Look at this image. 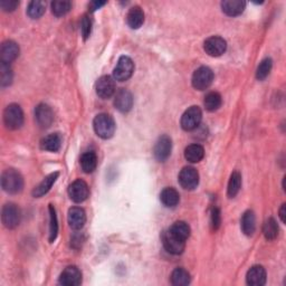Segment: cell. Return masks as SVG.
<instances>
[{
  "mask_svg": "<svg viewBox=\"0 0 286 286\" xmlns=\"http://www.w3.org/2000/svg\"><path fill=\"white\" fill-rule=\"evenodd\" d=\"M93 127H94V131L97 137L105 140L112 138L114 132H116V122L111 116L105 113L98 114L95 117Z\"/></svg>",
  "mask_w": 286,
  "mask_h": 286,
  "instance_id": "cell-1",
  "label": "cell"
},
{
  "mask_svg": "<svg viewBox=\"0 0 286 286\" xmlns=\"http://www.w3.org/2000/svg\"><path fill=\"white\" fill-rule=\"evenodd\" d=\"M2 187L8 194H18L24 188V179L18 171L8 169L2 176Z\"/></svg>",
  "mask_w": 286,
  "mask_h": 286,
  "instance_id": "cell-2",
  "label": "cell"
},
{
  "mask_svg": "<svg viewBox=\"0 0 286 286\" xmlns=\"http://www.w3.org/2000/svg\"><path fill=\"white\" fill-rule=\"evenodd\" d=\"M4 122L10 130H17L24 124V112L18 104H10L4 112Z\"/></svg>",
  "mask_w": 286,
  "mask_h": 286,
  "instance_id": "cell-3",
  "label": "cell"
},
{
  "mask_svg": "<svg viewBox=\"0 0 286 286\" xmlns=\"http://www.w3.org/2000/svg\"><path fill=\"white\" fill-rule=\"evenodd\" d=\"M214 81V73L207 66H201L192 75V86L198 91L207 90Z\"/></svg>",
  "mask_w": 286,
  "mask_h": 286,
  "instance_id": "cell-4",
  "label": "cell"
},
{
  "mask_svg": "<svg viewBox=\"0 0 286 286\" xmlns=\"http://www.w3.org/2000/svg\"><path fill=\"white\" fill-rule=\"evenodd\" d=\"M133 72H134V64L132 60L128 56H122L120 57L116 69H114L113 77L114 80H117L119 82H124L128 81L130 77L132 76Z\"/></svg>",
  "mask_w": 286,
  "mask_h": 286,
  "instance_id": "cell-5",
  "label": "cell"
},
{
  "mask_svg": "<svg viewBox=\"0 0 286 286\" xmlns=\"http://www.w3.org/2000/svg\"><path fill=\"white\" fill-rule=\"evenodd\" d=\"M2 219L5 227L8 230H14L19 225L20 219H22L20 209L15 204L5 205L3 208Z\"/></svg>",
  "mask_w": 286,
  "mask_h": 286,
  "instance_id": "cell-6",
  "label": "cell"
},
{
  "mask_svg": "<svg viewBox=\"0 0 286 286\" xmlns=\"http://www.w3.org/2000/svg\"><path fill=\"white\" fill-rule=\"evenodd\" d=\"M202 119V112L198 106H191L181 117V127L185 131H192L198 128Z\"/></svg>",
  "mask_w": 286,
  "mask_h": 286,
  "instance_id": "cell-7",
  "label": "cell"
},
{
  "mask_svg": "<svg viewBox=\"0 0 286 286\" xmlns=\"http://www.w3.org/2000/svg\"><path fill=\"white\" fill-rule=\"evenodd\" d=\"M179 183L187 190L196 189L199 184L198 171L192 167H185L179 174Z\"/></svg>",
  "mask_w": 286,
  "mask_h": 286,
  "instance_id": "cell-8",
  "label": "cell"
},
{
  "mask_svg": "<svg viewBox=\"0 0 286 286\" xmlns=\"http://www.w3.org/2000/svg\"><path fill=\"white\" fill-rule=\"evenodd\" d=\"M204 49L209 56L218 57L226 51L227 43L225 39L219 37V36H212V37H209L205 41Z\"/></svg>",
  "mask_w": 286,
  "mask_h": 286,
  "instance_id": "cell-9",
  "label": "cell"
},
{
  "mask_svg": "<svg viewBox=\"0 0 286 286\" xmlns=\"http://www.w3.org/2000/svg\"><path fill=\"white\" fill-rule=\"evenodd\" d=\"M96 94L102 98H110L116 93V80L108 75L102 76L95 84Z\"/></svg>",
  "mask_w": 286,
  "mask_h": 286,
  "instance_id": "cell-10",
  "label": "cell"
},
{
  "mask_svg": "<svg viewBox=\"0 0 286 286\" xmlns=\"http://www.w3.org/2000/svg\"><path fill=\"white\" fill-rule=\"evenodd\" d=\"M69 195L73 201L80 204V202L87 199L88 195H90V189H88V186L85 181L79 179L75 180L69 187Z\"/></svg>",
  "mask_w": 286,
  "mask_h": 286,
  "instance_id": "cell-11",
  "label": "cell"
},
{
  "mask_svg": "<svg viewBox=\"0 0 286 286\" xmlns=\"http://www.w3.org/2000/svg\"><path fill=\"white\" fill-rule=\"evenodd\" d=\"M171 150H173V141H171L168 135H162L154 145V157L160 162H163L170 157Z\"/></svg>",
  "mask_w": 286,
  "mask_h": 286,
  "instance_id": "cell-12",
  "label": "cell"
},
{
  "mask_svg": "<svg viewBox=\"0 0 286 286\" xmlns=\"http://www.w3.org/2000/svg\"><path fill=\"white\" fill-rule=\"evenodd\" d=\"M162 241H163L164 248L167 249L170 254L179 255L184 252L186 242L183 241V239L178 238L176 235H174V234L170 231L164 232L163 236H162Z\"/></svg>",
  "mask_w": 286,
  "mask_h": 286,
  "instance_id": "cell-13",
  "label": "cell"
},
{
  "mask_svg": "<svg viewBox=\"0 0 286 286\" xmlns=\"http://www.w3.org/2000/svg\"><path fill=\"white\" fill-rule=\"evenodd\" d=\"M35 120L40 128H49L54 121L53 110L47 104H39L35 110Z\"/></svg>",
  "mask_w": 286,
  "mask_h": 286,
  "instance_id": "cell-14",
  "label": "cell"
},
{
  "mask_svg": "<svg viewBox=\"0 0 286 286\" xmlns=\"http://www.w3.org/2000/svg\"><path fill=\"white\" fill-rule=\"evenodd\" d=\"M60 283L64 286H77L82 283V273L76 266L66 267L60 276Z\"/></svg>",
  "mask_w": 286,
  "mask_h": 286,
  "instance_id": "cell-15",
  "label": "cell"
},
{
  "mask_svg": "<svg viewBox=\"0 0 286 286\" xmlns=\"http://www.w3.org/2000/svg\"><path fill=\"white\" fill-rule=\"evenodd\" d=\"M114 105L120 112L127 113L131 110L133 106V96L128 90H120L117 92L116 98H114Z\"/></svg>",
  "mask_w": 286,
  "mask_h": 286,
  "instance_id": "cell-16",
  "label": "cell"
},
{
  "mask_svg": "<svg viewBox=\"0 0 286 286\" xmlns=\"http://www.w3.org/2000/svg\"><path fill=\"white\" fill-rule=\"evenodd\" d=\"M19 55V46L13 40H7L2 45L0 48V59L2 63L10 64L17 59Z\"/></svg>",
  "mask_w": 286,
  "mask_h": 286,
  "instance_id": "cell-17",
  "label": "cell"
},
{
  "mask_svg": "<svg viewBox=\"0 0 286 286\" xmlns=\"http://www.w3.org/2000/svg\"><path fill=\"white\" fill-rule=\"evenodd\" d=\"M246 282L251 286H263L266 283V270L263 266H259V265L253 266L248 270Z\"/></svg>",
  "mask_w": 286,
  "mask_h": 286,
  "instance_id": "cell-18",
  "label": "cell"
},
{
  "mask_svg": "<svg viewBox=\"0 0 286 286\" xmlns=\"http://www.w3.org/2000/svg\"><path fill=\"white\" fill-rule=\"evenodd\" d=\"M86 222L85 211L80 207H73L69 210V223L73 230L79 231L84 227Z\"/></svg>",
  "mask_w": 286,
  "mask_h": 286,
  "instance_id": "cell-19",
  "label": "cell"
},
{
  "mask_svg": "<svg viewBox=\"0 0 286 286\" xmlns=\"http://www.w3.org/2000/svg\"><path fill=\"white\" fill-rule=\"evenodd\" d=\"M246 7V3L242 0H225L221 3L222 12L228 16H238L241 15Z\"/></svg>",
  "mask_w": 286,
  "mask_h": 286,
  "instance_id": "cell-20",
  "label": "cell"
},
{
  "mask_svg": "<svg viewBox=\"0 0 286 286\" xmlns=\"http://www.w3.org/2000/svg\"><path fill=\"white\" fill-rule=\"evenodd\" d=\"M59 176H60L59 173H54L46 177V178L34 189L33 196L35 198H40V197H43L44 195L47 194L51 187H53V185L55 184L57 178H59Z\"/></svg>",
  "mask_w": 286,
  "mask_h": 286,
  "instance_id": "cell-21",
  "label": "cell"
},
{
  "mask_svg": "<svg viewBox=\"0 0 286 286\" xmlns=\"http://www.w3.org/2000/svg\"><path fill=\"white\" fill-rule=\"evenodd\" d=\"M61 145H62V137L59 133L49 134L40 141V148L45 150V151L56 152L61 149Z\"/></svg>",
  "mask_w": 286,
  "mask_h": 286,
  "instance_id": "cell-22",
  "label": "cell"
},
{
  "mask_svg": "<svg viewBox=\"0 0 286 286\" xmlns=\"http://www.w3.org/2000/svg\"><path fill=\"white\" fill-rule=\"evenodd\" d=\"M127 22L132 29H138L141 27L144 23V13L142 12V9L138 6L130 9L127 16Z\"/></svg>",
  "mask_w": 286,
  "mask_h": 286,
  "instance_id": "cell-23",
  "label": "cell"
},
{
  "mask_svg": "<svg viewBox=\"0 0 286 286\" xmlns=\"http://www.w3.org/2000/svg\"><path fill=\"white\" fill-rule=\"evenodd\" d=\"M160 200L165 207H175L178 205L180 201L179 192L175 188L168 187V188L163 189L162 192L160 194Z\"/></svg>",
  "mask_w": 286,
  "mask_h": 286,
  "instance_id": "cell-24",
  "label": "cell"
},
{
  "mask_svg": "<svg viewBox=\"0 0 286 286\" xmlns=\"http://www.w3.org/2000/svg\"><path fill=\"white\" fill-rule=\"evenodd\" d=\"M205 157V150L199 144H191L185 150V158L191 163H197Z\"/></svg>",
  "mask_w": 286,
  "mask_h": 286,
  "instance_id": "cell-25",
  "label": "cell"
},
{
  "mask_svg": "<svg viewBox=\"0 0 286 286\" xmlns=\"http://www.w3.org/2000/svg\"><path fill=\"white\" fill-rule=\"evenodd\" d=\"M242 230L247 236H252L256 230V218L252 210H247L242 217Z\"/></svg>",
  "mask_w": 286,
  "mask_h": 286,
  "instance_id": "cell-26",
  "label": "cell"
},
{
  "mask_svg": "<svg viewBox=\"0 0 286 286\" xmlns=\"http://www.w3.org/2000/svg\"><path fill=\"white\" fill-rule=\"evenodd\" d=\"M97 157L94 151H87L82 155L81 158V167L83 171L86 174H91L96 169Z\"/></svg>",
  "mask_w": 286,
  "mask_h": 286,
  "instance_id": "cell-27",
  "label": "cell"
},
{
  "mask_svg": "<svg viewBox=\"0 0 286 286\" xmlns=\"http://www.w3.org/2000/svg\"><path fill=\"white\" fill-rule=\"evenodd\" d=\"M171 283H173L175 286H186L190 283L191 277L190 274L187 272L185 268L178 267L176 268L173 274H171Z\"/></svg>",
  "mask_w": 286,
  "mask_h": 286,
  "instance_id": "cell-28",
  "label": "cell"
},
{
  "mask_svg": "<svg viewBox=\"0 0 286 286\" xmlns=\"http://www.w3.org/2000/svg\"><path fill=\"white\" fill-rule=\"evenodd\" d=\"M169 231L178 238L187 241L190 236V227L185 221H176L173 226L169 228Z\"/></svg>",
  "mask_w": 286,
  "mask_h": 286,
  "instance_id": "cell-29",
  "label": "cell"
},
{
  "mask_svg": "<svg viewBox=\"0 0 286 286\" xmlns=\"http://www.w3.org/2000/svg\"><path fill=\"white\" fill-rule=\"evenodd\" d=\"M263 234L267 241H274L278 235V225L274 218H268L264 222L263 226Z\"/></svg>",
  "mask_w": 286,
  "mask_h": 286,
  "instance_id": "cell-30",
  "label": "cell"
},
{
  "mask_svg": "<svg viewBox=\"0 0 286 286\" xmlns=\"http://www.w3.org/2000/svg\"><path fill=\"white\" fill-rule=\"evenodd\" d=\"M204 104L207 111L214 112L221 105V96L217 92H210L209 94L206 95Z\"/></svg>",
  "mask_w": 286,
  "mask_h": 286,
  "instance_id": "cell-31",
  "label": "cell"
},
{
  "mask_svg": "<svg viewBox=\"0 0 286 286\" xmlns=\"http://www.w3.org/2000/svg\"><path fill=\"white\" fill-rule=\"evenodd\" d=\"M241 186H242V176L238 171H235V173L232 174L230 183H228V196H230L231 198H234V197L239 192Z\"/></svg>",
  "mask_w": 286,
  "mask_h": 286,
  "instance_id": "cell-32",
  "label": "cell"
},
{
  "mask_svg": "<svg viewBox=\"0 0 286 286\" xmlns=\"http://www.w3.org/2000/svg\"><path fill=\"white\" fill-rule=\"evenodd\" d=\"M51 12L57 17H62L70 12L72 8V3L67 0H57L51 3Z\"/></svg>",
  "mask_w": 286,
  "mask_h": 286,
  "instance_id": "cell-33",
  "label": "cell"
},
{
  "mask_svg": "<svg viewBox=\"0 0 286 286\" xmlns=\"http://www.w3.org/2000/svg\"><path fill=\"white\" fill-rule=\"evenodd\" d=\"M45 9H46V4L44 2H32L28 5L27 14L30 18L37 19L43 16Z\"/></svg>",
  "mask_w": 286,
  "mask_h": 286,
  "instance_id": "cell-34",
  "label": "cell"
},
{
  "mask_svg": "<svg viewBox=\"0 0 286 286\" xmlns=\"http://www.w3.org/2000/svg\"><path fill=\"white\" fill-rule=\"evenodd\" d=\"M49 216H50V226H49V242L53 243L57 234H59V221H57V216H56V210L55 208L49 205Z\"/></svg>",
  "mask_w": 286,
  "mask_h": 286,
  "instance_id": "cell-35",
  "label": "cell"
},
{
  "mask_svg": "<svg viewBox=\"0 0 286 286\" xmlns=\"http://www.w3.org/2000/svg\"><path fill=\"white\" fill-rule=\"evenodd\" d=\"M13 82V71L10 69V65L6 63H2L0 66V84L3 87L8 86Z\"/></svg>",
  "mask_w": 286,
  "mask_h": 286,
  "instance_id": "cell-36",
  "label": "cell"
},
{
  "mask_svg": "<svg viewBox=\"0 0 286 286\" xmlns=\"http://www.w3.org/2000/svg\"><path fill=\"white\" fill-rule=\"evenodd\" d=\"M272 66H273V62L270 59H265L264 61H262L261 64L258 65L257 71H256L257 80L263 81V80L266 79V77L270 73V70H272Z\"/></svg>",
  "mask_w": 286,
  "mask_h": 286,
  "instance_id": "cell-37",
  "label": "cell"
},
{
  "mask_svg": "<svg viewBox=\"0 0 286 286\" xmlns=\"http://www.w3.org/2000/svg\"><path fill=\"white\" fill-rule=\"evenodd\" d=\"M91 29H92V22L88 16H83L81 20V32L82 36L84 39H87L91 35Z\"/></svg>",
  "mask_w": 286,
  "mask_h": 286,
  "instance_id": "cell-38",
  "label": "cell"
},
{
  "mask_svg": "<svg viewBox=\"0 0 286 286\" xmlns=\"http://www.w3.org/2000/svg\"><path fill=\"white\" fill-rule=\"evenodd\" d=\"M221 222V215H220V210L218 208H214L211 212V226L212 230H218L220 226Z\"/></svg>",
  "mask_w": 286,
  "mask_h": 286,
  "instance_id": "cell-39",
  "label": "cell"
},
{
  "mask_svg": "<svg viewBox=\"0 0 286 286\" xmlns=\"http://www.w3.org/2000/svg\"><path fill=\"white\" fill-rule=\"evenodd\" d=\"M18 5L19 3L16 2V0H3V2L0 3V7H2L5 12H14V10L18 7Z\"/></svg>",
  "mask_w": 286,
  "mask_h": 286,
  "instance_id": "cell-40",
  "label": "cell"
},
{
  "mask_svg": "<svg viewBox=\"0 0 286 286\" xmlns=\"http://www.w3.org/2000/svg\"><path fill=\"white\" fill-rule=\"evenodd\" d=\"M106 3H104V2H93L90 4V8L92 12H94V10L96 9H100L102 6H104Z\"/></svg>",
  "mask_w": 286,
  "mask_h": 286,
  "instance_id": "cell-41",
  "label": "cell"
},
{
  "mask_svg": "<svg viewBox=\"0 0 286 286\" xmlns=\"http://www.w3.org/2000/svg\"><path fill=\"white\" fill-rule=\"evenodd\" d=\"M279 217H280V220H282V222L286 221V205L285 204H283L282 207H280Z\"/></svg>",
  "mask_w": 286,
  "mask_h": 286,
  "instance_id": "cell-42",
  "label": "cell"
}]
</instances>
